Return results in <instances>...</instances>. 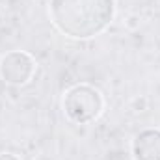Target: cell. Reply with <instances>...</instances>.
Listing matches in <instances>:
<instances>
[{"instance_id":"2","label":"cell","mask_w":160,"mask_h":160,"mask_svg":"<svg viewBox=\"0 0 160 160\" xmlns=\"http://www.w3.org/2000/svg\"><path fill=\"white\" fill-rule=\"evenodd\" d=\"M65 116L75 123H89L97 119L102 112V97L101 93L88 86V84H77L69 88L63 93L62 101Z\"/></svg>"},{"instance_id":"4","label":"cell","mask_w":160,"mask_h":160,"mask_svg":"<svg viewBox=\"0 0 160 160\" xmlns=\"http://www.w3.org/2000/svg\"><path fill=\"white\" fill-rule=\"evenodd\" d=\"M134 160H160V130L147 128L136 134L132 142Z\"/></svg>"},{"instance_id":"1","label":"cell","mask_w":160,"mask_h":160,"mask_svg":"<svg viewBox=\"0 0 160 160\" xmlns=\"http://www.w3.org/2000/svg\"><path fill=\"white\" fill-rule=\"evenodd\" d=\"M114 0H50L48 13L54 26L73 38L88 39L101 34L114 19Z\"/></svg>"},{"instance_id":"5","label":"cell","mask_w":160,"mask_h":160,"mask_svg":"<svg viewBox=\"0 0 160 160\" xmlns=\"http://www.w3.org/2000/svg\"><path fill=\"white\" fill-rule=\"evenodd\" d=\"M0 160H19V158L11 153H0Z\"/></svg>"},{"instance_id":"3","label":"cell","mask_w":160,"mask_h":160,"mask_svg":"<svg viewBox=\"0 0 160 160\" xmlns=\"http://www.w3.org/2000/svg\"><path fill=\"white\" fill-rule=\"evenodd\" d=\"M34 73H36V62L26 52L13 50L2 56L0 60V77L8 84H13V86L28 84Z\"/></svg>"}]
</instances>
